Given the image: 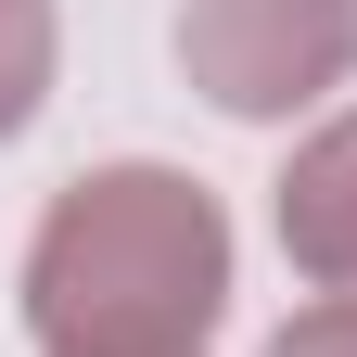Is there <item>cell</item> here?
<instances>
[{
  "mask_svg": "<svg viewBox=\"0 0 357 357\" xmlns=\"http://www.w3.org/2000/svg\"><path fill=\"white\" fill-rule=\"evenodd\" d=\"M230 306V217L178 166H89L26 243V332L52 357H204Z\"/></svg>",
  "mask_w": 357,
  "mask_h": 357,
  "instance_id": "obj_1",
  "label": "cell"
},
{
  "mask_svg": "<svg viewBox=\"0 0 357 357\" xmlns=\"http://www.w3.org/2000/svg\"><path fill=\"white\" fill-rule=\"evenodd\" d=\"M178 64L217 115H294L344 89L357 64V0H192L178 13Z\"/></svg>",
  "mask_w": 357,
  "mask_h": 357,
  "instance_id": "obj_2",
  "label": "cell"
},
{
  "mask_svg": "<svg viewBox=\"0 0 357 357\" xmlns=\"http://www.w3.org/2000/svg\"><path fill=\"white\" fill-rule=\"evenodd\" d=\"M281 255L319 294H357V115H332L319 141L281 166Z\"/></svg>",
  "mask_w": 357,
  "mask_h": 357,
  "instance_id": "obj_3",
  "label": "cell"
},
{
  "mask_svg": "<svg viewBox=\"0 0 357 357\" xmlns=\"http://www.w3.org/2000/svg\"><path fill=\"white\" fill-rule=\"evenodd\" d=\"M52 0H0V141H13V128L52 102Z\"/></svg>",
  "mask_w": 357,
  "mask_h": 357,
  "instance_id": "obj_4",
  "label": "cell"
},
{
  "mask_svg": "<svg viewBox=\"0 0 357 357\" xmlns=\"http://www.w3.org/2000/svg\"><path fill=\"white\" fill-rule=\"evenodd\" d=\"M268 357H357V294H332V306H306V319H281V332H268Z\"/></svg>",
  "mask_w": 357,
  "mask_h": 357,
  "instance_id": "obj_5",
  "label": "cell"
}]
</instances>
